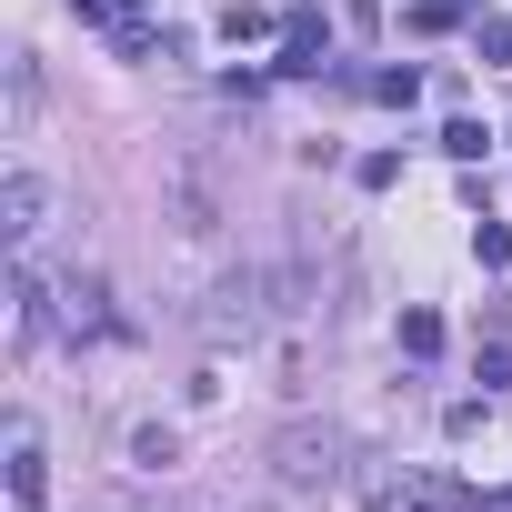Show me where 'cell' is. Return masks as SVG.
Listing matches in <instances>:
<instances>
[{
  "mask_svg": "<svg viewBox=\"0 0 512 512\" xmlns=\"http://www.w3.org/2000/svg\"><path fill=\"white\" fill-rule=\"evenodd\" d=\"M0 211H11V221H0V231H11V241H31V231H41V211H51V191H41V171H11V181H0Z\"/></svg>",
  "mask_w": 512,
  "mask_h": 512,
  "instance_id": "obj_3",
  "label": "cell"
},
{
  "mask_svg": "<svg viewBox=\"0 0 512 512\" xmlns=\"http://www.w3.org/2000/svg\"><path fill=\"white\" fill-rule=\"evenodd\" d=\"M472 262H482V272H512V231H502V221L472 231Z\"/></svg>",
  "mask_w": 512,
  "mask_h": 512,
  "instance_id": "obj_6",
  "label": "cell"
},
{
  "mask_svg": "<svg viewBox=\"0 0 512 512\" xmlns=\"http://www.w3.org/2000/svg\"><path fill=\"white\" fill-rule=\"evenodd\" d=\"M322 61H332V21H322V11H292V21H282V71L312 81Z\"/></svg>",
  "mask_w": 512,
  "mask_h": 512,
  "instance_id": "obj_2",
  "label": "cell"
},
{
  "mask_svg": "<svg viewBox=\"0 0 512 512\" xmlns=\"http://www.w3.org/2000/svg\"><path fill=\"white\" fill-rule=\"evenodd\" d=\"M171 452H181V442H171V432H161V422H141V432H131V462H141V472H161V462H171Z\"/></svg>",
  "mask_w": 512,
  "mask_h": 512,
  "instance_id": "obj_7",
  "label": "cell"
},
{
  "mask_svg": "<svg viewBox=\"0 0 512 512\" xmlns=\"http://www.w3.org/2000/svg\"><path fill=\"white\" fill-rule=\"evenodd\" d=\"M502 382H512V342H492V352H482V392H502Z\"/></svg>",
  "mask_w": 512,
  "mask_h": 512,
  "instance_id": "obj_13",
  "label": "cell"
},
{
  "mask_svg": "<svg viewBox=\"0 0 512 512\" xmlns=\"http://www.w3.org/2000/svg\"><path fill=\"white\" fill-rule=\"evenodd\" d=\"M402 352H412V362L442 352V322H432V312H402Z\"/></svg>",
  "mask_w": 512,
  "mask_h": 512,
  "instance_id": "obj_11",
  "label": "cell"
},
{
  "mask_svg": "<svg viewBox=\"0 0 512 512\" xmlns=\"http://www.w3.org/2000/svg\"><path fill=\"white\" fill-rule=\"evenodd\" d=\"M472 512H512V492H482V502H472Z\"/></svg>",
  "mask_w": 512,
  "mask_h": 512,
  "instance_id": "obj_14",
  "label": "cell"
},
{
  "mask_svg": "<svg viewBox=\"0 0 512 512\" xmlns=\"http://www.w3.org/2000/svg\"><path fill=\"white\" fill-rule=\"evenodd\" d=\"M442 151H452V161H482V151H492V131H482V121H452V131H442Z\"/></svg>",
  "mask_w": 512,
  "mask_h": 512,
  "instance_id": "obj_10",
  "label": "cell"
},
{
  "mask_svg": "<svg viewBox=\"0 0 512 512\" xmlns=\"http://www.w3.org/2000/svg\"><path fill=\"white\" fill-rule=\"evenodd\" d=\"M412 91H422V71H372V101H392V111H412Z\"/></svg>",
  "mask_w": 512,
  "mask_h": 512,
  "instance_id": "obj_9",
  "label": "cell"
},
{
  "mask_svg": "<svg viewBox=\"0 0 512 512\" xmlns=\"http://www.w3.org/2000/svg\"><path fill=\"white\" fill-rule=\"evenodd\" d=\"M272 31V11H251V0H231V11H221V41H262Z\"/></svg>",
  "mask_w": 512,
  "mask_h": 512,
  "instance_id": "obj_8",
  "label": "cell"
},
{
  "mask_svg": "<svg viewBox=\"0 0 512 512\" xmlns=\"http://www.w3.org/2000/svg\"><path fill=\"white\" fill-rule=\"evenodd\" d=\"M392 512H472V492L452 482V472H422V482H402V502Z\"/></svg>",
  "mask_w": 512,
  "mask_h": 512,
  "instance_id": "obj_5",
  "label": "cell"
},
{
  "mask_svg": "<svg viewBox=\"0 0 512 512\" xmlns=\"http://www.w3.org/2000/svg\"><path fill=\"white\" fill-rule=\"evenodd\" d=\"M452 21H462V0H412V31H422V41H432V31H452Z\"/></svg>",
  "mask_w": 512,
  "mask_h": 512,
  "instance_id": "obj_12",
  "label": "cell"
},
{
  "mask_svg": "<svg viewBox=\"0 0 512 512\" xmlns=\"http://www.w3.org/2000/svg\"><path fill=\"white\" fill-rule=\"evenodd\" d=\"M71 11H81V21H101L121 61H141V51H151V0H71Z\"/></svg>",
  "mask_w": 512,
  "mask_h": 512,
  "instance_id": "obj_1",
  "label": "cell"
},
{
  "mask_svg": "<svg viewBox=\"0 0 512 512\" xmlns=\"http://www.w3.org/2000/svg\"><path fill=\"white\" fill-rule=\"evenodd\" d=\"M41 492H51V462H41V442H31V432H11V502H21V512H41Z\"/></svg>",
  "mask_w": 512,
  "mask_h": 512,
  "instance_id": "obj_4",
  "label": "cell"
}]
</instances>
